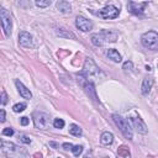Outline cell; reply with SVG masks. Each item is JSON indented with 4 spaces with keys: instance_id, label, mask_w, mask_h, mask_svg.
I'll list each match as a JSON object with an SVG mask.
<instances>
[{
    "instance_id": "cell-12",
    "label": "cell",
    "mask_w": 158,
    "mask_h": 158,
    "mask_svg": "<svg viewBox=\"0 0 158 158\" xmlns=\"http://www.w3.org/2000/svg\"><path fill=\"white\" fill-rule=\"evenodd\" d=\"M131 118H132V123H133L136 131H137L138 133L146 135V133H147V126H146V123L143 122V120H142L139 116H132Z\"/></svg>"
},
{
    "instance_id": "cell-32",
    "label": "cell",
    "mask_w": 158,
    "mask_h": 158,
    "mask_svg": "<svg viewBox=\"0 0 158 158\" xmlns=\"http://www.w3.org/2000/svg\"><path fill=\"white\" fill-rule=\"evenodd\" d=\"M104 158H107V157H104Z\"/></svg>"
},
{
    "instance_id": "cell-4",
    "label": "cell",
    "mask_w": 158,
    "mask_h": 158,
    "mask_svg": "<svg viewBox=\"0 0 158 158\" xmlns=\"http://www.w3.org/2000/svg\"><path fill=\"white\" fill-rule=\"evenodd\" d=\"M142 44L152 51H158V33L154 31H148L141 36Z\"/></svg>"
},
{
    "instance_id": "cell-21",
    "label": "cell",
    "mask_w": 158,
    "mask_h": 158,
    "mask_svg": "<svg viewBox=\"0 0 158 158\" xmlns=\"http://www.w3.org/2000/svg\"><path fill=\"white\" fill-rule=\"evenodd\" d=\"M26 109V104L25 102H19V104H15L14 106H12V110L15 111V112H21V111H23Z\"/></svg>"
},
{
    "instance_id": "cell-15",
    "label": "cell",
    "mask_w": 158,
    "mask_h": 158,
    "mask_svg": "<svg viewBox=\"0 0 158 158\" xmlns=\"http://www.w3.org/2000/svg\"><path fill=\"white\" fill-rule=\"evenodd\" d=\"M57 9H58L60 12H63V14H68V12L72 11L70 4H69L68 1H64V0H60V1L57 2Z\"/></svg>"
},
{
    "instance_id": "cell-17",
    "label": "cell",
    "mask_w": 158,
    "mask_h": 158,
    "mask_svg": "<svg viewBox=\"0 0 158 158\" xmlns=\"http://www.w3.org/2000/svg\"><path fill=\"white\" fill-rule=\"evenodd\" d=\"M106 54H107V57L111 59V60H114V62H121V54L116 51V49H114V48H110V49H107V52H106Z\"/></svg>"
},
{
    "instance_id": "cell-29",
    "label": "cell",
    "mask_w": 158,
    "mask_h": 158,
    "mask_svg": "<svg viewBox=\"0 0 158 158\" xmlns=\"http://www.w3.org/2000/svg\"><path fill=\"white\" fill-rule=\"evenodd\" d=\"M62 147H63L65 151H72L73 144H72V143H67V142H65V143H63V144H62Z\"/></svg>"
},
{
    "instance_id": "cell-11",
    "label": "cell",
    "mask_w": 158,
    "mask_h": 158,
    "mask_svg": "<svg viewBox=\"0 0 158 158\" xmlns=\"http://www.w3.org/2000/svg\"><path fill=\"white\" fill-rule=\"evenodd\" d=\"M148 5L147 1L144 2H135V1H130L128 2V10L135 14V15H142L144 11V7Z\"/></svg>"
},
{
    "instance_id": "cell-5",
    "label": "cell",
    "mask_w": 158,
    "mask_h": 158,
    "mask_svg": "<svg viewBox=\"0 0 158 158\" xmlns=\"http://www.w3.org/2000/svg\"><path fill=\"white\" fill-rule=\"evenodd\" d=\"M96 16L101 17V19H105V20H111V19H116L120 14V10L114 6V5H106L105 7H102L101 10L99 11H93Z\"/></svg>"
},
{
    "instance_id": "cell-8",
    "label": "cell",
    "mask_w": 158,
    "mask_h": 158,
    "mask_svg": "<svg viewBox=\"0 0 158 158\" xmlns=\"http://www.w3.org/2000/svg\"><path fill=\"white\" fill-rule=\"evenodd\" d=\"M83 74L86 78H91V77H99L100 74V69L99 67L94 63V60L91 58H86L84 67H83Z\"/></svg>"
},
{
    "instance_id": "cell-30",
    "label": "cell",
    "mask_w": 158,
    "mask_h": 158,
    "mask_svg": "<svg viewBox=\"0 0 158 158\" xmlns=\"http://www.w3.org/2000/svg\"><path fill=\"white\" fill-rule=\"evenodd\" d=\"M5 120H6V118H5V110L1 109V110H0V121H1V122H5Z\"/></svg>"
},
{
    "instance_id": "cell-3",
    "label": "cell",
    "mask_w": 158,
    "mask_h": 158,
    "mask_svg": "<svg viewBox=\"0 0 158 158\" xmlns=\"http://www.w3.org/2000/svg\"><path fill=\"white\" fill-rule=\"evenodd\" d=\"M112 118H114V122L116 123V126H117V127L120 128V131L123 133V136H125L126 138H128V139H132V138H133V132H132V128H131L128 121H127L126 118H123L122 116L117 115V114L112 115Z\"/></svg>"
},
{
    "instance_id": "cell-33",
    "label": "cell",
    "mask_w": 158,
    "mask_h": 158,
    "mask_svg": "<svg viewBox=\"0 0 158 158\" xmlns=\"http://www.w3.org/2000/svg\"><path fill=\"white\" fill-rule=\"evenodd\" d=\"M58 158H59V157H58Z\"/></svg>"
},
{
    "instance_id": "cell-2",
    "label": "cell",
    "mask_w": 158,
    "mask_h": 158,
    "mask_svg": "<svg viewBox=\"0 0 158 158\" xmlns=\"http://www.w3.org/2000/svg\"><path fill=\"white\" fill-rule=\"evenodd\" d=\"M1 151L7 158H26V152L11 142L1 141Z\"/></svg>"
},
{
    "instance_id": "cell-19",
    "label": "cell",
    "mask_w": 158,
    "mask_h": 158,
    "mask_svg": "<svg viewBox=\"0 0 158 158\" xmlns=\"http://www.w3.org/2000/svg\"><path fill=\"white\" fill-rule=\"evenodd\" d=\"M131 157V153H130V149L127 146H121L118 147L117 149V158H130Z\"/></svg>"
},
{
    "instance_id": "cell-31",
    "label": "cell",
    "mask_w": 158,
    "mask_h": 158,
    "mask_svg": "<svg viewBox=\"0 0 158 158\" xmlns=\"http://www.w3.org/2000/svg\"><path fill=\"white\" fill-rule=\"evenodd\" d=\"M20 122H21V125H22V126H26V125H28V118H27L26 116H23V117H21Z\"/></svg>"
},
{
    "instance_id": "cell-27",
    "label": "cell",
    "mask_w": 158,
    "mask_h": 158,
    "mask_svg": "<svg viewBox=\"0 0 158 158\" xmlns=\"http://www.w3.org/2000/svg\"><path fill=\"white\" fill-rule=\"evenodd\" d=\"M6 102H7V95H6L5 90H2V91H1V104L5 105Z\"/></svg>"
},
{
    "instance_id": "cell-25",
    "label": "cell",
    "mask_w": 158,
    "mask_h": 158,
    "mask_svg": "<svg viewBox=\"0 0 158 158\" xmlns=\"http://www.w3.org/2000/svg\"><path fill=\"white\" fill-rule=\"evenodd\" d=\"M122 69H123L125 72L132 70V69H133V63H132L131 60H126V62L123 63V65H122Z\"/></svg>"
},
{
    "instance_id": "cell-23",
    "label": "cell",
    "mask_w": 158,
    "mask_h": 158,
    "mask_svg": "<svg viewBox=\"0 0 158 158\" xmlns=\"http://www.w3.org/2000/svg\"><path fill=\"white\" fill-rule=\"evenodd\" d=\"M72 152H73V154H74L75 157H79V154H81V152H83V146H79V144L73 146Z\"/></svg>"
},
{
    "instance_id": "cell-13",
    "label": "cell",
    "mask_w": 158,
    "mask_h": 158,
    "mask_svg": "<svg viewBox=\"0 0 158 158\" xmlns=\"http://www.w3.org/2000/svg\"><path fill=\"white\" fill-rule=\"evenodd\" d=\"M15 84H16V88H17V90H19V93L22 98H25V99H31L32 98V93L30 91V89H27L20 80H16Z\"/></svg>"
},
{
    "instance_id": "cell-20",
    "label": "cell",
    "mask_w": 158,
    "mask_h": 158,
    "mask_svg": "<svg viewBox=\"0 0 158 158\" xmlns=\"http://www.w3.org/2000/svg\"><path fill=\"white\" fill-rule=\"evenodd\" d=\"M69 133H72L73 136L79 137V136H81V128H80L78 125L73 123V125H70V126H69Z\"/></svg>"
},
{
    "instance_id": "cell-28",
    "label": "cell",
    "mask_w": 158,
    "mask_h": 158,
    "mask_svg": "<svg viewBox=\"0 0 158 158\" xmlns=\"http://www.w3.org/2000/svg\"><path fill=\"white\" fill-rule=\"evenodd\" d=\"M20 139L23 142V143H26V144H28V143H31V139L27 137V136H25V135H22V136H20Z\"/></svg>"
},
{
    "instance_id": "cell-9",
    "label": "cell",
    "mask_w": 158,
    "mask_h": 158,
    "mask_svg": "<svg viewBox=\"0 0 158 158\" xmlns=\"http://www.w3.org/2000/svg\"><path fill=\"white\" fill-rule=\"evenodd\" d=\"M75 26L83 32H89L93 30V22L84 16H78L75 19Z\"/></svg>"
},
{
    "instance_id": "cell-10",
    "label": "cell",
    "mask_w": 158,
    "mask_h": 158,
    "mask_svg": "<svg viewBox=\"0 0 158 158\" xmlns=\"http://www.w3.org/2000/svg\"><path fill=\"white\" fill-rule=\"evenodd\" d=\"M19 43L22 46V47H26V48H31L33 47V40H32V36L26 32V31H21L19 33Z\"/></svg>"
},
{
    "instance_id": "cell-22",
    "label": "cell",
    "mask_w": 158,
    "mask_h": 158,
    "mask_svg": "<svg viewBox=\"0 0 158 158\" xmlns=\"http://www.w3.org/2000/svg\"><path fill=\"white\" fill-rule=\"evenodd\" d=\"M51 4H52L51 0H37V1H36V5H37L38 7H47V6H49Z\"/></svg>"
},
{
    "instance_id": "cell-1",
    "label": "cell",
    "mask_w": 158,
    "mask_h": 158,
    "mask_svg": "<svg viewBox=\"0 0 158 158\" xmlns=\"http://www.w3.org/2000/svg\"><path fill=\"white\" fill-rule=\"evenodd\" d=\"M118 37V33L116 31H111V30H102L99 33H94L91 35V42L93 44L100 47L106 42H115Z\"/></svg>"
},
{
    "instance_id": "cell-14",
    "label": "cell",
    "mask_w": 158,
    "mask_h": 158,
    "mask_svg": "<svg viewBox=\"0 0 158 158\" xmlns=\"http://www.w3.org/2000/svg\"><path fill=\"white\" fill-rule=\"evenodd\" d=\"M152 85H153V79L152 78H144L142 81V85H141V93L143 95H147L151 91Z\"/></svg>"
},
{
    "instance_id": "cell-26",
    "label": "cell",
    "mask_w": 158,
    "mask_h": 158,
    "mask_svg": "<svg viewBox=\"0 0 158 158\" xmlns=\"http://www.w3.org/2000/svg\"><path fill=\"white\" fill-rule=\"evenodd\" d=\"M2 135L4 136H12L14 135V130L11 127H6V128L2 130Z\"/></svg>"
},
{
    "instance_id": "cell-16",
    "label": "cell",
    "mask_w": 158,
    "mask_h": 158,
    "mask_svg": "<svg viewBox=\"0 0 158 158\" xmlns=\"http://www.w3.org/2000/svg\"><path fill=\"white\" fill-rule=\"evenodd\" d=\"M100 142L105 146H109L114 142V135L111 132H102L101 137H100Z\"/></svg>"
},
{
    "instance_id": "cell-18",
    "label": "cell",
    "mask_w": 158,
    "mask_h": 158,
    "mask_svg": "<svg viewBox=\"0 0 158 158\" xmlns=\"http://www.w3.org/2000/svg\"><path fill=\"white\" fill-rule=\"evenodd\" d=\"M56 33H57V36H59V37H64V38H72V40H75V35H74L73 32L68 31V30H64V28H58V30L56 31Z\"/></svg>"
},
{
    "instance_id": "cell-24",
    "label": "cell",
    "mask_w": 158,
    "mask_h": 158,
    "mask_svg": "<svg viewBox=\"0 0 158 158\" xmlns=\"http://www.w3.org/2000/svg\"><path fill=\"white\" fill-rule=\"evenodd\" d=\"M53 126L56 128H63L64 127V121L62 118H54L53 120Z\"/></svg>"
},
{
    "instance_id": "cell-7",
    "label": "cell",
    "mask_w": 158,
    "mask_h": 158,
    "mask_svg": "<svg viewBox=\"0 0 158 158\" xmlns=\"http://www.w3.org/2000/svg\"><path fill=\"white\" fill-rule=\"evenodd\" d=\"M33 122L35 126L40 130H47L51 123V117L46 112H36L33 115Z\"/></svg>"
},
{
    "instance_id": "cell-6",
    "label": "cell",
    "mask_w": 158,
    "mask_h": 158,
    "mask_svg": "<svg viewBox=\"0 0 158 158\" xmlns=\"http://www.w3.org/2000/svg\"><path fill=\"white\" fill-rule=\"evenodd\" d=\"M0 20H1V26H2L4 33H5V36L9 37L12 31V19L10 16V12L4 7L0 9Z\"/></svg>"
}]
</instances>
